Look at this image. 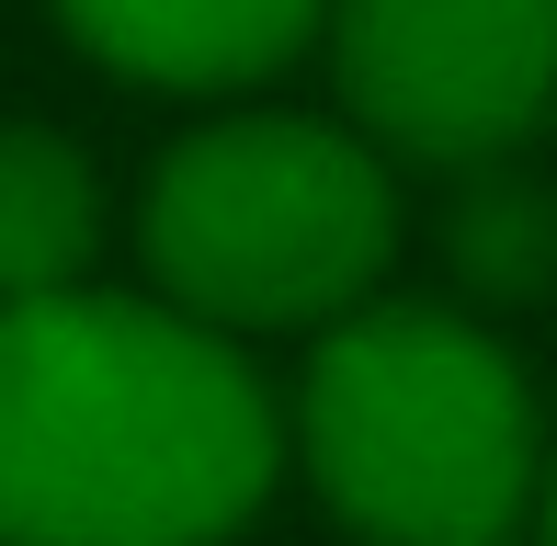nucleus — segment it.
Returning a JSON list of instances; mask_svg holds the SVG:
<instances>
[{"label":"nucleus","mask_w":557,"mask_h":546,"mask_svg":"<svg viewBox=\"0 0 557 546\" xmlns=\"http://www.w3.org/2000/svg\"><path fill=\"white\" fill-rule=\"evenodd\" d=\"M285 467L352 546H512L546 489V410L467 296H364L308 331Z\"/></svg>","instance_id":"2"},{"label":"nucleus","mask_w":557,"mask_h":546,"mask_svg":"<svg viewBox=\"0 0 557 546\" xmlns=\"http://www.w3.org/2000/svg\"><path fill=\"white\" fill-rule=\"evenodd\" d=\"M444 273H455L467 308H523V296H546V285H557V194H535L512 160L455 171Z\"/></svg>","instance_id":"7"},{"label":"nucleus","mask_w":557,"mask_h":546,"mask_svg":"<svg viewBox=\"0 0 557 546\" xmlns=\"http://www.w3.org/2000/svg\"><path fill=\"white\" fill-rule=\"evenodd\" d=\"M398 160L352 114L227 103L183 126L137 183V273L183 319L227 342L331 331L342 308L387 296L398 262Z\"/></svg>","instance_id":"3"},{"label":"nucleus","mask_w":557,"mask_h":546,"mask_svg":"<svg viewBox=\"0 0 557 546\" xmlns=\"http://www.w3.org/2000/svg\"><path fill=\"white\" fill-rule=\"evenodd\" d=\"M46 12L103 80L183 91V103H239V91L285 80L319 46L331 0H46Z\"/></svg>","instance_id":"5"},{"label":"nucleus","mask_w":557,"mask_h":546,"mask_svg":"<svg viewBox=\"0 0 557 546\" xmlns=\"http://www.w3.org/2000/svg\"><path fill=\"white\" fill-rule=\"evenodd\" d=\"M331 91L387 160L490 171L557 126V0H331Z\"/></svg>","instance_id":"4"},{"label":"nucleus","mask_w":557,"mask_h":546,"mask_svg":"<svg viewBox=\"0 0 557 546\" xmlns=\"http://www.w3.org/2000/svg\"><path fill=\"white\" fill-rule=\"evenodd\" d=\"M273 479L250 342L103 273L0 308V546H227Z\"/></svg>","instance_id":"1"},{"label":"nucleus","mask_w":557,"mask_h":546,"mask_svg":"<svg viewBox=\"0 0 557 546\" xmlns=\"http://www.w3.org/2000/svg\"><path fill=\"white\" fill-rule=\"evenodd\" d=\"M535 524H546V546H557V433H546V489H535Z\"/></svg>","instance_id":"8"},{"label":"nucleus","mask_w":557,"mask_h":546,"mask_svg":"<svg viewBox=\"0 0 557 546\" xmlns=\"http://www.w3.org/2000/svg\"><path fill=\"white\" fill-rule=\"evenodd\" d=\"M103 171H91L81 137L58 126H0V308L12 296H58V285H91L103 273Z\"/></svg>","instance_id":"6"}]
</instances>
